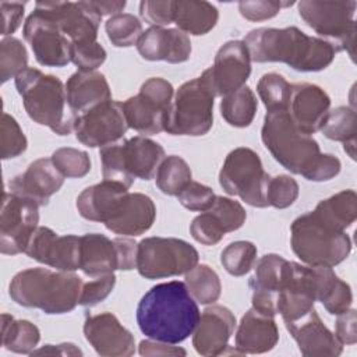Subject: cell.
Segmentation results:
<instances>
[{
  "label": "cell",
  "instance_id": "1",
  "mask_svg": "<svg viewBox=\"0 0 357 357\" xmlns=\"http://www.w3.org/2000/svg\"><path fill=\"white\" fill-rule=\"evenodd\" d=\"M261 139L276 162L305 180L328 181L340 173L339 158L322 153L318 142L296 127L287 110L266 112Z\"/></svg>",
  "mask_w": 357,
  "mask_h": 357
},
{
  "label": "cell",
  "instance_id": "2",
  "mask_svg": "<svg viewBox=\"0 0 357 357\" xmlns=\"http://www.w3.org/2000/svg\"><path fill=\"white\" fill-rule=\"evenodd\" d=\"M199 308L184 282L172 280L151 287L137 307V324L149 339L177 344L192 335Z\"/></svg>",
  "mask_w": 357,
  "mask_h": 357
},
{
  "label": "cell",
  "instance_id": "3",
  "mask_svg": "<svg viewBox=\"0 0 357 357\" xmlns=\"http://www.w3.org/2000/svg\"><path fill=\"white\" fill-rule=\"evenodd\" d=\"M243 42L251 61L284 63L303 73L325 70L337 53L329 40L310 36L297 26L257 28L250 31Z\"/></svg>",
  "mask_w": 357,
  "mask_h": 357
},
{
  "label": "cell",
  "instance_id": "4",
  "mask_svg": "<svg viewBox=\"0 0 357 357\" xmlns=\"http://www.w3.org/2000/svg\"><path fill=\"white\" fill-rule=\"evenodd\" d=\"M82 279L70 271L28 268L10 282L13 301L26 308H39L45 314H66L79 301Z\"/></svg>",
  "mask_w": 357,
  "mask_h": 357
},
{
  "label": "cell",
  "instance_id": "5",
  "mask_svg": "<svg viewBox=\"0 0 357 357\" xmlns=\"http://www.w3.org/2000/svg\"><path fill=\"white\" fill-rule=\"evenodd\" d=\"M15 88L35 123L49 127L57 135L74 131L78 114L70 107L66 85L59 77L28 67L15 77Z\"/></svg>",
  "mask_w": 357,
  "mask_h": 357
},
{
  "label": "cell",
  "instance_id": "6",
  "mask_svg": "<svg viewBox=\"0 0 357 357\" xmlns=\"http://www.w3.org/2000/svg\"><path fill=\"white\" fill-rule=\"evenodd\" d=\"M293 252L307 265L333 268L351 252V240L314 211L296 218L290 226Z\"/></svg>",
  "mask_w": 357,
  "mask_h": 357
},
{
  "label": "cell",
  "instance_id": "7",
  "mask_svg": "<svg viewBox=\"0 0 357 357\" xmlns=\"http://www.w3.org/2000/svg\"><path fill=\"white\" fill-rule=\"evenodd\" d=\"M103 180H110L130 188L135 178L151 180L165 156V149L145 135L120 139L99 151Z\"/></svg>",
  "mask_w": 357,
  "mask_h": 357
},
{
  "label": "cell",
  "instance_id": "8",
  "mask_svg": "<svg viewBox=\"0 0 357 357\" xmlns=\"http://www.w3.org/2000/svg\"><path fill=\"white\" fill-rule=\"evenodd\" d=\"M215 92L201 77L184 82L173 96L165 131L172 135L199 137L213 124Z\"/></svg>",
  "mask_w": 357,
  "mask_h": 357
},
{
  "label": "cell",
  "instance_id": "9",
  "mask_svg": "<svg viewBox=\"0 0 357 357\" xmlns=\"http://www.w3.org/2000/svg\"><path fill=\"white\" fill-rule=\"evenodd\" d=\"M297 6L300 17L310 28H312L321 36L328 38L337 52L346 50L354 61L357 32L354 20L357 3L354 0H301Z\"/></svg>",
  "mask_w": 357,
  "mask_h": 357
},
{
  "label": "cell",
  "instance_id": "10",
  "mask_svg": "<svg viewBox=\"0 0 357 357\" xmlns=\"http://www.w3.org/2000/svg\"><path fill=\"white\" fill-rule=\"evenodd\" d=\"M269 174L259 155L251 148L238 146L229 152L219 172V184L229 195H237L255 208H266Z\"/></svg>",
  "mask_w": 357,
  "mask_h": 357
},
{
  "label": "cell",
  "instance_id": "11",
  "mask_svg": "<svg viewBox=\"0 0 357 357\" xmlns=\"http://www.w3.org/2000/svg\"><path fill=\"white\" fill-rule=\"evenodd\" d=\"M198 261V251L181 238L146 237L138 243L137 271L145 279L185 275Z\"/></svg>",
  "mask_w": 357,
  "mask_h": 357
},
{
  "label": "cell",
  "instance_id": "12",
  "mask_svg": "<svg viewBox=\"0 0 357 357\" xmlns=\"http://www.w3.org/2000/svg\"><path fill=\"white\" fill-rule=\"evenodd\" d=\"M173 85L160 77L148 78L139 92L123 102V112L128 128L144 135L165 131L170 106L173 102Z\"/></svg>",
  "mask_w": 357,
  "mask_h": 357
},
{
  "label": "cell",
  "instance_id": "13",
  "mask_svg": "<svg viewBox=\"0 0 357 357\" xmlns=\"http://www.w3.org/2000/svg\"><path fill=\"white\" fill-rule=\"evenodd\" d=\"M39 205L13 192L3 194L0 215V251L4 255L25 252L38 229Z\"/></svg>",
  "mask_w": 357,
  "mask_h": 357
},
{
  "label": "cell",
  "instance_id": "14",
  "mask_svg": "<svg viewBox=\"0 0 357 357\" xmlns=\"http://www.w3.org/2000/svg\"><path fill=\"white\" fill-rule=\"evenodd\" d=\"M128 130L123 105L109 99L77 116L75 137L89 148H103L120 141Z\"/></svg>",
  "mask_w": 357,
  "mask_h": 357
},
{
  "label": "cell",
  "instance_id": "15",
  "mask_svg": "<svg viewBox=\"0 0 357 357\" xmlns=\"http://www.w3.org/2000/svg\"><path fill=\"white\" fill-rule=\"evenodd\" d=\"M35 10L52 20L71 45L96 42L102 15L89 1H36Z\"/></svg>",
  "mask_w": 357,
  "mask_h": 357
},
{
  "label": "cell",
  "instance_id": "16",
  "mask_svg": "<svg viewBox=\"0 0 357 357\" xmlns=\"http://www.w3.org/2000/svg\"><path fill=\"white\" fill-rule=\"evenodd\" d=\"M25 40L36 61L46 67H64L71 61V42L47 17L33 10L24 22Z\"/></svg>",
  "mask_w": 357,
  "mask_h": 357
},
{
  "label": "cell",
  "instance_id": "17",
  "mask_svg": "<svg viewBox=\"0 0 357 357\" xmlns=\"http://www.w3.org/2000/svg\"><path fill=\"white\" fill-rule=\"evenodd\" d=\"M251 74V59L243 40H229L218 50L213 64L202 75L215 96H226L245 85Z\"/></svg>",
  "mask_w": 357,
  "mask_h": 357
},
{
  "label": "cell",
  "instance_id": "18",
  "mask_svg": "<svg viewBox=\"0 0 357 357\" xmlns=\"http://www.w3.org/2000/svg\"><path fill=\"white\" fill-rule=\"evenodd\" d=\"M79 248L81 236H59L50 227L38 226L25 248V254L57 271L74 272L79 269Z\"/></svg>",
  "mask_w": 357,
  "mask_h": 357
},
{
  "label": "cell",
  "instance_id": "19",
  "mask_svg": "<svg viewBox=\"0 0 357 357\" xmlns=\"http://www.w3.org/2000/svg\"><path fill=\"white\" fill-rule=\"evenodd\" d=\"M245 218V209L238 201L216 195L211 208L192 219L190 233L195 241L204 245H215L226 233L240 229Z\"/></svg>",
  "mask_w": 357,
  "mask_h": 357
},
{
  "label": "cell",
  "instance_id": "20",
  "mask_svg": "<svg viewBox=\"0 0 357 357\" xmlns=\"http://www.w3.org/2000/svg\"><path fill=\"white\" fill-rule=\"evenodd\" d=\"M84 335L99 356L128 357L135 351V339L112 312L88 315Z\"/></svg>",
  "mask_w": 357,
  "mask_h": 357
},
{
  "label": "cell",
  "instance_id": "21",
  "mask_svg": "<svg viewBox=\"0 0 357 357\" xmlns=\"http://www.w3.org/2000/svg\"><path fill=\"white\" fill-rule=\"evenodd\" d=\"M331 107L329 95L318 85L310 82L291 84L287 113L296 127L304 134L321 130Z\"/></svg>",
  "mask_w": 357,
  "mask_h": 357
},
{
  "label": "cell",
  "instance_id": "22",
  "mask_svg": "<svg viewBox=\"0 0 357 357\" xmlns=\"http://www.w3.org/2000/svg\"><path fill=\"white\" fill-rule=\"evenodd\" d=\"M63 183L64 176L56 167L52 158H39L24 173L13 177L8 181V187L13 194L45 206L49 204L50 197L61 188Z\"/></svg>",
  "mask_w": 357,
  "mask_h": 357
},
{
  "label": "cell",
  "instance_id": "23",
  "mask_svg": "<svg viewBox=\"0 0 357 357\" xmlns=\"http://www.w3.org/2000/svg\"><path fill=\"white\" fill-rule=\"evenodd\" d=\"M236 328L234 314L223 305H211L202 311L192 332V346L201 356H222Z\"/></svg>",
  "mask_w": 357,
  "mask_h": 357
},
{
  "label": "cell",
  "instance_id": "24",
  "mask_svg": "<svg viewBox=\"0 0 357 357\" xmlns=\"http://www.w3.org/2000/svg\"><path fill=\"white\" fill-rule=\"evenodd\" d=\"M284 325L305 357H336L343 351V344L321 321L315 308L296 321L284 322Z\"/></svg>",
  "mask_w": 357,
  "mask_h": 357
},
{
  "label": "cell",
  "instance_id": "25",
  "mask_svg": "<svg viewBox=\"0 0 357 357\" xmlns=\"http://www.w3.org/2000/svg\"><path fill=\"white\" fill-rule=\"evenodd\" d=\"M137 50L142 59L149 61L184 63L191 56L190 36L178 28L151 26L142 32Z\"/></svg>",
  "mask_w": 357,
  "mask_h": 357
},
{
  "label": "cell",
  "instance_id": "26",
  "mask_svg": "<svg viewBox=\"0 0 357 357\" xmlns=\"http://www.w3.org/2000/svg\"><path fill=\"white\" fill-rule=\"evenodd\" d=\"M286 264L287 259L278 254H265L255 262V273L248 282L252 290L251 303L255 310L273 317L278 314V296L282 289Z\"/></svg>",
  "mask_w": 357,
  "mask_h": 357
},
{
  "label": "cell",
  "instance_id": "27",
  "mask_svg": "<svg viewBox=\"0 0 357 357\" xmlns=\"http://www.w3.org/2000/svg\"><path fill=\"white\" fill-rule=\"evenodd\" d=\"M279 340V329L273 315L251 307L236 332V349L241 354H261L272 350Z\"/></svg>",
  "mask_w": 357,
  "mask_h": 357
},
{
  "label": "cell",
  "instance_id": "28",
  "mask_svg": "<svg viewBox=\"0 0 357 357\" xmlns=\"http://www.w3.org/2000/svg\"><path fill=\"white\" fill-rule=\"evenodd\" d=\"M156 218V206L151 197L128 192L117 212L105 223L106 229L121 236H141L148 231Z\"/></svg>",
  "mask_w": 357,
  "mask_h": 357
},
{
  "label": "cell",
  "instance_id": "29",
  "mask_svg": "<svg viewBox=\"0 0 357 357\" xmlns=\"http://www.w3.org/2000/svg\"><path fill=\"white\" fill-rule=\"evenodd\" d=\"M127 194L128 188L123 184L103 180L86 187L77 197V209L84 219L105 225L117 212Z\"/></svg>",
  "mask_w": 357,
  "mask_h": 357
},
{
  "label": "cell",
  "instance_id": "30",
  "mask_svg": "<svg viewBox=\"0 0 357 357\" xmlns=\"http://www.w3.org/2000/svg\"><path fill=\"white\" fill-rule=\"evenodd\" d=\"M66 92L68 105L77 114L88 112L89 109L112 99L106 77L96 70H78L71 74L66 82Z\"/></svg>",
  "mask_w": 357,
  "mask_h": 357
},
{
  "label": "cell",
  "instance_id": "31",
  "mask_svg": "<svg viewBox=\"0 0 357 357\" xmlns=\"http://www.w3.org/2000/svg\"><path fill=\"white\" fill-rule=\"evenodd\" d=\"M79 269L91 278L119 271L114 240L100 233H86L81 236Z\"/></svg>",
  "mask_w": 357,
  "mask_h": 357
},
{
  "label": "cell",
  "instance_id": "32",
  "mask_svg": "<svg viewBox=\"0 0 357 357\" xmlns=\"http://www.w3.org/2000/svg\"><path fill=\"white\" fill-rule=\"evenodd\" d=\"M219 20L218 8L209 1L176 0L174 24L177 28L190 35H205L212 31Z\"/></svg>",
  "mask_w": 357,
  "mask_h": 357
},
{
  "label": "cell",
  "instance_id": "33",
  "mask_svg": "<svg viewBox=\"0 0 357 357\" xmlns=\"http://www.w3.org/2000/svg\"><path fill=\"white\" fill-rule=\"evenodd\" d=\"M40 340L39 328L26 319L1 314V346L13 353L31 354Z\"/></svg>",
  "mask_w": 357,
  "mask_h": 357
},
{
  "label": "cell",
  "instance_id": "34",
  "mask_svg": "<svg viewBox=\"0 0 357 357\" xmlns=\"http://www.w3.org/2000/svg\"><path fill=\"white\" fill-rule=\"evenodd\" d=\"M314 212L332 226L346 231L357 218V194L354 190H343L319 201Z\"/></svg>",
  "mask_w": 357,
  "mask_h": 357
},
{
  "label": "cell",
  "instance_id": "35",
  "mask_svg": "<svg viewBox=\"0 0 357 357\" xmlns=\"http://www.w3.org/2000/svg\"><path fill=\"white\" fill-rule=\"evenodd\" d=\"M258 100L247 85L226 95L220 100V114L233 127H248L257 113Z\"/></svg>",
  "mask_w": 357,
  "mask_h": 357
},
{
  "label": "cell",
  "instance_id": "36",
  "mask_svg": "<svg viewBox=\"0 0 357 357\" xmlns=\"http://www.w3.org/2000/svg\"><path fill=\"white\" fill-rule=\"evenodd\" d=\"M185 286L192 298L199 304H213L222 293V283L218 273L208 265H195L185 273Z\"/></svg>",
  "mask_w": 357,
  "mask_h": 357
},
{
  "label": "cell",
  "instance_id": "37",
  "mask_svg": "<svg viewBox=\"0 0 357 357\" xmlns=\"http://www.w3.org/2000/svg\"><path fill=\"white\" fill-rule=\"evenodd\" d=\"M191 169L188 163L177 155L166 156L158 167L155 180L158 188L166 195H178L191 181Z\"/></svg>",
  "mask_w": 357,
  "mask_h": 357
},
{
  "label": "cell",
  "instance_id": "38",
  "mask_svg": "<svg viewBox=\"0 0 357 357\" xmlns=\"http://www.w3.org/2000/svg\"><path fill=\"white\" fill-rule=\"evenodd\" d=\"M326 138L339 142H354L357 132V119L353 107L339 106L329 110L321 130Z\"/></svg>",
  "mask_w": 357,
  "mask_h": 357
},
{
  "label": "cell",
  "instance_id": "39",
  "mask_svg": "<svg viewBox=\"0 0 357 357\" xmlns=\"http://www.w3.org/2000/svg\"><path fill=\"white\" fill-rule=\"evenodd\" d=\"M257 245L238 240L226 245L220 254V264L231 276H244L257 262Z\"/></svg>",
  "mask_w": 357,
  "mask_h": 357
},
{
  "label": "cell",
  "instance_id": "40",
  "mask_svg": "<svg viewBox=\"0 0 357 357\" xmlns=\"http://www.w3.org/2000/svg\"><path fill=\"white\" fill-rule=\"evenodd\" d=\"M105 29L109 40L116 47H130L138 43L142 35V22L132 14L120 13L110 17Z\"/></svg>",
  "mask_w": 357,
  "mask_h": 357
},
{
  "label": "cell",
  "instance_id": "41",
  "mask_svg": "<svg viewBox=\"0 0 357 357\" xmlns=\"http://www.w3.org/2000/svg\"><path fill=\"white\" fill-rule=\"evenodd\" d=\"M290 88L291 84L278 73L264 74L257 84V92L268 112L287 109Z\"/></svg>",
  "mask_w": 357,
  "mask_h": 357
},
{
  "label": "cell",
  "instance_id": "42",
  "mask_svg": "<svg viewBox=\"0 0 357 357\" xmlns=\"http://www.w3.org/2000/svg\"><path fill=\"white\" fill-rule=\"evenodd\" d=\"M28 68V53L22 42L17 38L7 36L0 42V78L7 82Z\"/></svg>",
  "mask_w": 357,
  "mask_h": 357
},
{
  "label": "cell",
  "instance_id": "43",
  "mask_svg": "<svg viewBox=\"0 0 357 357\" xmlns=\"http://www.w3.org/2000/svg\"><path fill=\"white\" fill-rule=\"evenodd\" d=\"M52 160L64 177L79 178L89 173L91 159L85 151L63 146L52 153Z\"/></svg>",
  "mask_w": 357,
  "mask_h": 357
},
{
  "label": "cell",
  "instance_id": "44",
  "mask_svg": "<svg viewBox=\"0 0 357 357\" xmlns=\"http://www.w3.org/2000/svg\"><path fill=\"white\" fill-rule=\"evenodd\" d=\"M28 146L26 137L17 120L8 113H3L0 126V152L1 159L17 158L25 152Z\"/></svg>",
  "mask_w": 357,
  "mask_h": 357
},
{
  "label": "cell",
  "instance_id": "45",
  "mask_svg": "<svg viewBox=\"0 0 357 357\" xmlns=\"http://www.w3.org/2000/svg\"><path fill=\"white\" fill-rule=\"evenodd\" d=\"M298 190L300 188L297 181L287 174L269 177L266 187L268 206H273L278 209L289 208L296 202L298 197Z\"/></svg>",
  "mask_w": 357,
  "mask_h": 357
},
{
  "label": "cell",
  "instance_id": "46",
  "mask_svg": "<svg viewBox=\"0 0 357 357\" xmlns=\"http://www.w3.org/2000/svg\"><path fill=\"white\" fill-rule=\"evenodd\" d=\"M114 284H116V275L113 272L95 276L92 280L84 282L78 304L84 307H93L99 304L113 291Z\"/></svg>",
  "mask_w": 357,
  "mask_h": 357
},
{
  "label": "cell",
  "instance_id": "47",
  "mask_svg": "<svg viewBox=\"0 0 357 357\" xmlns=\"http://www.w3.org/2000/svg\"><path fill=\"white\" fill-rule=\"evenodd\" d=\"M215 192L211 187L198 181H190L177 195L178 202L192 212H204L215 201Z\"/></svg>",
  "mask_w": 357,
  "mask_h": 357
},
{
  "label": "cell",
  "instance_id": "48",
  "mask_svg": "<svg viewBox=\"0 0 357 357\" xmlns=\"http://www.w3.org/2000/svg\"><path fill=\"white\" fill-rule=\"evenodd\" d=\"M176 0H144L139 3V15L151 26L165 28L174 21Z\"/></svg>",
  "mask_w": 357,
  "mask_h": 357
},
{
  "label": "cell",
  "instance_id": "49",
  "mask_svg": "<svg viewBox=\"0 0 357 357\" xmlns=\"http://www.w3.org/2000/svg\"><path fill=\"white\" fill-rule=\"evenodd\" d=\"M107 57L105 47L98 42L71 45V61L82 71H93L100 67Z\"/></svg>",
  "mask_w": 357,
  "mask_h": 357
},
{
  "label": "cell",
  "instance_id": "50",
  "mask_svg": "<svg viewBox=\"0 0 357 357\" xmlns=\"http://www.w3.org/2000/svg\"><path fill=\"white\" fill-rule=\"evenodd\" d=\"M325 310L332 315H339L347 311L353 303V293L349 283L337 278L332 287L321 300Z\"/></svg>",
  "mask_w": 357,
  "mask_h": 357
},
{
  "label": "cell",
  "instance_id": "51",
  "mask_svg": "<svg viewBox=\"0 0 357 357\" xmlns=\"http://www.w3.org/2000/svg\"><path fill=\"white\" fill-rule=\"evenodd\" d=\"M290 3H282L275 0H254V1H240L238 3V11L241 17H244L248 21H265L271 20L275 15L279 14L282 7L291 6Z\"/></svg>",
  "mask_w": 357,
  "mask_h": 357
},
{
  "label": "cell",
  "instance_id": "52",
  "mask_svg": "<svg viewBox=\"0 0 357 357\" xmlns=\"http://www.w3.org/2000/svg\"><path fill=\"white\" fill-rule=\"evenodd\" d=\"M24 8L25 3L20 1H1L0 3V11H1V35L4 38L14 33L24 18Z\"/></svg>",
  "mask_w": 357,
  "mask_h": 357
},
{
  "label": "cell",
  "instance_id": "53",
  "mask_svg": "<svg viewBox=\"0 0 357 357\" xmlns=\"http://www.w3.org/2000/svg\"><path fill=\"white\" fill-rule=\"evenodd\" d=\"M356 310L349 308L343 314L337 315L335 324V335L342 344H354L357 342V331H356Z\"/></svg>",
  "mask_w": 357,
  "mask_h": 357
},
{
  "label": "cell",
  "instance_id": "54",
  "mask_svg": "<svg viewBox=\"0 0 357 357\" xmlns=\"http://www.w3.org/2000/svg\"><path fill=\"white\" fill-rule=\"evenodd\" d=\"M117 248L119 257V271H131L137 269V255H138V243L128 237L113 238Z\"/></svg>",
  "mask_w": 357,
  "mask_h": 357
},
{
  "label": "cell",
  "instance_id": "55",
  "mask_svg": "<svg viewBox=\"0 0 357 357\" xmlns=\"http://www.w3.org/2000/svg\"><path fill=\"white\" fill-rule=\"evenodd\" d=\"M139 354L141 356H152V357H159V356H185L187 351L181 347L173 346L170 343H165V342H159V340H153V339H148V340H142L139 343Z\"/></svg>",
  "mask_w": 357,
  "mask_h": 357
},
{
  "label": "cell",
  "instance_id": "56",
  "mask_svg": "<svg viewBox=\"0 0 357 357\" xmlns=\"http://www.w3.org/2000/svg\"><path fill=\"white\" fill-rule=\"evenodd\" d=\"M32 356H82V351L73 343H61V344H45L40 349H35Z\"/></svg>",
  "mask_w": 357,
  "mask_h": 357
},
{
  "label": "cell",
  "instance_id": "57",
  "mask_svg": "<svg viewBox=\"0 0 357 357\" xmlns=\"http://www.w3.org/2000/svg\"><path fill=\"white\" fill-rule=\"evenodd\" d=\"M89 4L102 17L103 15H112L113 17L116 14H120L124 10L127 3L124 0H106V1H89Z\"/></svg>",
  "mask_w": 357,
  "mask_h": 357
}]
</instances>
